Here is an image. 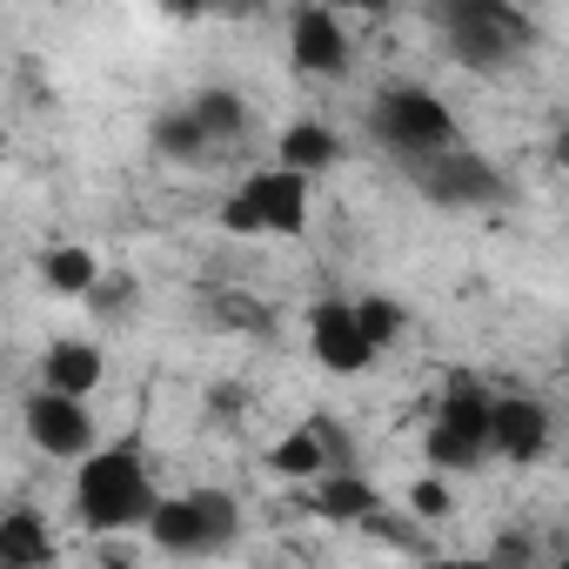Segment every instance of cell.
<instances>
[{
    "label": "cell",
    "instance_id": "cell-20",
    "mask_svg": "<svg viewBox=\"0 0 569 569\" xmlns=\"http://www.w3.org/2000/svg\"><path fill=\"white\" fill-rule=\"evenodd\" d=\"M356 316H362V329H369V342H376V349H389V342L402 336V302H389V296H362V302H356Z\"/></svg>",
    "mask_w": 569,
    "mask_h": 569
},
{
    "label": "cell",
    "instance_id": "cell-6",
    "mask_svg": "<svg viewBox=\"0 0 569 569\" xmlns=\"http://www.w3.org/2000/svg\"><path fill=\"white\" fill-rule=\"evenodd\" d=\"M148 536L168 556H214L241 536V509L228 489H194V496H161L148 516Z\"/></svg>",
    "mask_w": 569,
    "mask_h": 569
},
{
    "label": "cell",
    "instance_id": "cell-21",
    "mask_svg": "<svg viewBox=\"0 0 569 569\" xmlns=\"http://www.w3.org/2000/svg\"><path fill=\"white\" fill-rule=\"evenodd\" d=\"M409 509H416L422 522H436V516H449V482H442V476H422V482L409 489Z\"/></svg>",
    "mask_w": 569,
    "mask_h": 569
},
{
    "label": "cell",
    "instance_id": "cell-25",
    "mask_svg": "<svg viewBox=\"0 0 569 569\" xmlns=\"http://www.w3.org/2000/svg\"><path fill=\"white\" fill-rule=\"evenodd\" d=\"M254 0H208V14H248Z\"/></svg>",
    "mask_w": 569,
    "mask_h": 569
},
{
    "label": "cell",
    "instance_id": "cell-3",
    "mask_svg": "<svg viewBox=\"0 0 569 569\" xmlns=\"http://www.w3.org/2000/svg\"><path fill=\"white\" fill-rule=\"evenodd\" d=\"M489 422H496V396L482 389V376L456 369V376L442 382L436 422H429V436H422L429 469H482V456L496 449V442H489Z\"/></svg>",
    "mask_w": 569,
    "mask_h": 569
},
{
    "label": "cell",
    "instance_id": "cell-9",
    "mask_svg": "<svg viewBox=\"0 0 569 569\" xmlns=\"http://www.w3.org/2000/svg\"><path fill=\"white\" fill-rule=\"evenodd\" d=\"M309 349H316V362H322L329 376H362V369L382 356V349L369 342L356 302H316V316H309Z\"/></svg>",
    "mask_w": 569,
    "mask_h": 569
},
{
    "label": "cell",
    "instance_id": "cell-18",
    "mask_svg": "<svg viewBox=\"0 0 569 569\" xmlns=\"http://www.w3.org/2000/svg\"><path fill=\"white\" fill-rule=\"evenodd\" d=\"M154 148H161L168 161H208L214 134L201 128V114H194V108H181V114H161V121H154Z\"/></svg>",
    "mask_w": 569,
    "mask_h": 569
},
{
    "label": "cell",
    "instance_id": "cell-24",
    "mask_svg": "<svg viewBox=\"0 0 569 569\" xmlns=\"http://www.w3.org/2000/svg\"><path fill=\"white\" fill-rule=\"evenodd\" d=\"M329 8H356V14H389L396 0H329Z\"/></svg>",
    "mask_w": 569,
    "mask_h": 569
},
{
    "label": "cell",
    "instance_id": "cell-22",
    "mask_svg": "<svg viewBox=\"0 0 569 569\" xmlns=\"http://www.w3.org/2000/svg\"><path fill=\"white\" fill-rule=\"evenodd\" d=\"M536 556V542H522V536H502L496 542V562H529Z\"/></svg>",
    "mask_w": 569,
    "mask_h": 569
},
{
    "label": "cell",
    "instance_id": "cell-4",
    "mask_svg": "<svg viewBox=\"0 0 569 569\" xmlns=\"http://www.w3.org/2000/svg\"><path fill=\"white\" fill-rule=\"evenodd\" d=\"M369 134H376L396 161H416V154H436V148H456V141H462L449 101H436L429 88H409V81H396V88H382V94L369 101Z\"/></svg>",
    "mask_w": 569,
    "mask_h": 569
},
{
    "label": "cell",
    "instance_id": "cell-1",
    "mask_svg": "<svg viewBox=\"0 0 569 569\" xmlns=\"http://www.w3.org/2000/svg\"><path fill=\"white\" fill-rule=\"evenodd\" d=\"M154 482H148V462H141V449L134 442H114V449H94L88 462H81V476H74V509H81V522L88 529H148V516H154Z\"/></svg>",
    "mask_w": 569,
    "mask_h": 569
},
{
    "label": "cell",
    "instance_id": "cell-2",
    "mask_svg": "<svg viewBox=\"0 0 569 569\" xmlns=\"http://www.w3.org/2000/svg\"><path fill=\"white\" fill-rule=\"evenodd\" d=\"M429 14H436L449 54L469 74H502L509 61H522L536 48V28L509 8V0H429Z\"/></svg>",
    "mask_w": 569,
    "mask_h": 569
},
{
    "label": "cell",
    "instance_id": "cell-10",
    "mask_svg": "<svg viewBox=\"0 0 569 569\" xmlns=\"http://www.w3.org/2000/svg\"><path fill=\"white\" fill-rule=\"evenodd\" d=\"M289 54H296L302 74H322V81H336L349 68V34L329 14V0H302V8L289 14Z\"/></svg>",
    "mask_w": 569,
    "mask_h": 569
},
{
    "label": "cell",
    "instance_id": "cell-19",
    "mask_svg": "<svg viewBox=\"0 0 569 569\" xmlns=\"http://www.w3.org/2000/svg\"><path fill=\"white\" fill-rule=\"evenodd\" d=\"M188 108L201 114V128H208L214 141H234V134L248 128V101H241L234 88H201V94H194Z\"/></svg>",
    "mask_w": 569,
    "mask_h": 569
},
{
    "label": "cell",
    "instance_id": "cell-5",
    "mask_svg": "<svg viewBox=\"0 0 569 569\" xmlns=\"http://www.w3.org/2000/svg\"><path fill=\"white\" fill-rule=\"evenodd\" d=\"M214 221L228 234H302L309 228V174L302 168H261L221 201Z\"/></svg>",
    "mask_w": 569,
    "mask_h": 569
},
{
    "label": "cell",
    "instance_id": "cell-27",
    "mask_svg": "<svg viewBox=\"0 0 569 569\" xmlns=\"http://www.w3.org/2000/svg\"><path fill=\"white\" fill-rule=\"evenodd\" d=\"M562 562H569V536H562Z\"/></svg>",
    "mask_w": 569,
    "mask_h": 569
},
{
    "label": "cell",
    "instance_id": "cell-23",
    "mask_svg": "<svg viewBox=\"0 0 569 569\" xmlns=\"http://www.w3.org/2000/svg\"><path fill=\"white\" fill-rule=\"evenodd\" d=\"M161 14H174V21H201V14H208V0H161Z\"/></svg>",
    "mask_w": 569,
    "mask_h": 569
},
{
    "label": "cell",
    "instance_id": "cell-17",
    "mask_svg": "<svg viewBox=\"0 0 569 569\" xmlns=\"http://www.w3.org/2000/svg\"><path fill=\"white\" fill-rule=\"evenodd\" d=\"M41 281H48V289H61V296H94L101 289V268H94L88 248H48L41 254Z\"/></svg>",
    "mask_w": 569,
    "mask_h": 569
},
{
    "label": "cell",
    "instance_id": "cell-15",
    "mask_svg": "<svg viewBox=\"0 0 569 569\" xmlns=\"http://www.w3.org/2000/svg\"><path fill=\"white\" fill-rule=\"evenodd\" d=\"M0 562L8 569H48L54 562V536L34 509H14L8 522H0Z\"/></svg>",
    "mask_w": 569,
    "mask_h": 569
},
{
    "label": "cell",
    "instance_id": "cell-13",
    "mask_svg": "<svg viewBox=\"0 0 569 569\" xmlns=\"http://www.w3.org/2000/svg\"><path fill=\"white\" fill-rule=\"evenodd\" d=\"M316 516H329V522H369V516H382V489L362 482L356 469H329V476H316Z\"/></svg>",
    "mask_w": 569,
    "mask_h": 569
},
{
    "label": "cell",
    "instance_id": "cell-14",
    "mask_svg": "<svg viewBox=\"0 0 569 569\" xmlns=\"http://www.w3.org/2000/svg\"><path fill=\"white\" fill-rule=\"evenodd\" d=\"M268 469H274L281 482H316V476H329L336 462H329L322 429H316V422H302V429H289V436L268 449Z\"/></svg>",
    "mask_w": 569,
    "mask_h": 569
},
{
    "label": "cell",
    "instance_id": "cell-8",
    "mask_svg": "<svg viewBox=\"0 0 569 569\" xmlns=\"http://www.w3.org/2000/svg\"><path fill=\"white\" fill-rule=\"evenodd\" d=\"M28 442L54 462H74V456H94V416H88V396H68V389H48L28 396Z\"/></svg>",
    "mask_w": 569,
    "mask_h": 569
},
{
    "label": "cell",
    "instance_id": "cell-26",
    "mask_svg": "<svg viewBox=\"0 0 569 569\" xmlns=\"http://www.w3.org/2000/svg\"><path fill=\"white\" fill-rule=\"evenodd\" d=\"M556 168H562V174H569V128H562V134H556Z\"/></svg>",
    "mask_w": 569,
    "mask_h": 569
},
{
    "label": "cell",
    "instance_id": "cell-11",
    "mask_svg": "<svg viewBox=\"0 0 569 569\" xmlns=\"http://www.w3.org/2000/svg\"><path fill=\"white\" fill-rule=\"evenodd\" d=\"M489 442H496V456H509V462H536V456L549 449V409L529 402V396H496Z\"/></svg>",
    "mask_w": 569,
    "mask_h": 569
},
{
    "label": "cell",
    "instance_id": "cell-16",
    "mask_svg": "<svg viewBox=\"0 0 569 569\" xmlns=\"http://www.w3.org/2000/svg\"><path fill=\"white\" fill-rule=\"evenodd\" d=\"M342 161V141L329 121H296L289 134H281V168H302V174H322Z\"/></svg>",
    "mask_w": 569,
    "mask_h": 569
},
{
    "label": "cell",
    "instance_id": "cell-7",
    "mask_svg": "<svg viewBox=\"0 0 569 569\" xmlns=\"http://www.w3.org/2000/svg\"><path fill=\"white\" fill-rule=\"evenodd\" d=\"M402 174L436 201V208H489V201H502L509 194V181H502V168L496 161H482L476 148H436V154H416V161H402Z\"/></svg>",
    "mask_w": 569,
    "mask_h": 569
},
{
    "label": "cell",
    "instance_id": "cell-12",
    "mask_svg": "<svg viewBox=\"0 0 569 569\" xmlns=\"http://www.w3.org/2000/svg\"><path fill=\"white\" fill-rule=\"evenodd\" d=\"M101 376H108V356L94 342H48V356H41V382L68 389V396H94Z\"/></svg>",
    "mask_w": 569,
    "mask_h": 569
}]
</instances>
